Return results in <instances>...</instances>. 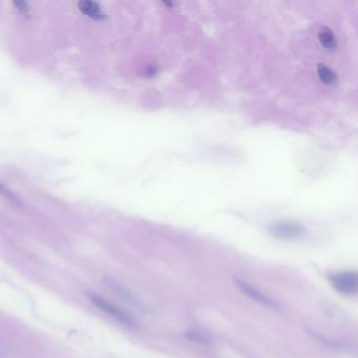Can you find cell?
Wrapping results in <instances>:
<instances>
[{"instance_id":"obj_8","label":"cell","mask_w":358,"mask_h":358,"mask_svg":"<svg viewBox=\"0 0 358 358\" xmlns=\"http://www.w3.org/2000/svg\"><path fill=\"white\" fill-rule=\"evenodd\" d=\"M186 337L189 338L191 341L197 342L200 344H208L209 340H207L206 336H204L202 333H198L197 331H189L186 333Z\"/></svg>"},{"instance_id":"obj_3","label":"cell","mask_w":358,"mask_h":358,"mask_svg":"<svg viewBox=\"0 0 358 358\" xmlns=\"http://www.w3.org/2000/svg\"><path fill=\"white\" fill-rule=\"evenodd\" d=\"M271 234L282 240H293L304 233L303 225L295 222H283L275 224L270 229Z\"/></svg>"},{"instance_id":"obj_1","label":"cell","mask_w":358,"mask_h":358,"mask_svg":"<svg viewBox=\"0 0 358 358\" xmlns=\"http://www.w3.org/2000/svg\"><path fill=\"white\" fill-rule=\"evenodd\" d=\"M332 287L341 294L352 295L358 293V272L341 271L330 277Z\"/></svg>"},{"instance_id":"obj_5","label":"cell","mask_w":358,"mask_h":358,"mask_svg":"<svg viewBox=\"0 0 358 358\" xmlns=\"http://www.w3.org/2000/svg\"><path fill=\"white\" fill-rule=\"evenodd\" d=\"M318 40H320L321 44L327 50H334L337 45L336 38L333 34V32L331 31L327 26H323L318 32Z\"/></svg>"},{"instance_id":"obj_6","label":"cell","mask_w":358,"mask_h":358,"mask_svg":"<svg viewBox=\"0 0 358 358\" xmlns=\"http://www.w3.org/2000/svg\"><path fill=\"white\" fill-rule=\"evenodd\" d=\"M79 9L83 14L94 19H101L103 17L102 11L97 2L94 1H81L79 2Z\"/></svg>"},{"instance_id":"obj_2","label":"cell","mask_w":358,"mask_h":358,"mask_svg":"<svg viewBox=\"0 0 358 358\" xmlns=\"http://www.w3.org/2000/svg\"><path fill=\"white\" fill-rule=\"evenodd\" d=\"M90 301L95 304L96 306L99 308L103 310L105 313L109 314L111 317H114L115 320H117L118 322H120L121 323L125 324V326L127 327H135V322L132 318L127 314L125 313L124 311H122L121 309H119L118 307H116L115 304H112L111 303H108L107 301H105L104 298L98 296L94 293H89L88 294Z\"/></svg>"},{"instance_id":"obj_7","label":"cell","mask_w":358,"mask_h":358,"mask_svg":"<svg viewBox=\"0 0 358 358\" xmlns=\"http://www.w3.org/2000/svg\"><path fill=\"white\" fill-rule=\"evenodd\" d=\"M317 74L322 82H323L324 84L332 85L335 84L337 81V76L335 72L323 63H320L317 65Z\"/></svg>"},{"instance_id":"obj_4","label":"cell","mask_w":358,"mask_h":358,"mask_svg":"<svg viewBox=\"0 0 358 358\" xmlns=\"http://www.w3.org/2000/svg\"><path fill=\"white\" fill-rule=\"evenodd\" d=\"M234 281H235L236 286L238 288H240V290L242 291V292L246 294L247 296L252 298V300H254V301H256L258 303H261V304H265V306H268L270 308L276 307V304H275V303L273 301H271L269 297L263 295L261 292H258V291L256 289H254L253 287H251L250 285H248L246 283H244L243 281L236 280V278H235Z\"/></svg>"}]
</instances>
